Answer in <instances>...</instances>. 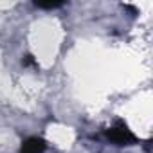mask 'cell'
<instances>
[{"mask_svg": "<svg viewBox=\"0 0 153 153\" xmlns=\"http://www.w3.org/2000/svg\"><path fill=\"white\" fill-rule=\"evenodd\" d=\"M65 2H34V6L36 7H40V9H58V7H61Z\"/></svg>", "mask_w": 153, "mask_h": 153, "instance_id": "cell-3", "label": "cell"}, {"mask_svg": "<svg viewBox=\"0 0 153 153\" xmlns=\"http://www.w3.org/2000/svg\"><path fill=\"white\" fill-rule=\"evenodd\" d=\"M106 139L110 142H114L115 146H131L137 142V137L135 133L128 128V124L124 121H115L114 126H110L106 131H105Z\"/></svg>", "mask_w": 153, "mask_h": 153, "instance_id": "cell-1", "label": "cell"}, {"mask_svg": "<svg viewBox=\"0 0 153 153\" xmlns=\"http://www.w3.org/2000/svg\"><path fill=\"white\" fill-rule=\"evenodd\" d=\"M47 144L42 137H27L22 146H20V153H45Z\"/></svg>", "mask_w": 153, "mask_h": 153, "instance_id": "cell-2", "label": "cell"}, {"mask_svg": "<svg viewBox=\"0 0 153 153\" xmlns=\"http://www.w3.org/2000/svg\"><path fill=\"white\" fill-rule=\"evenodd\" d=\"M33 63H34V59H33V56H31V54H29V56H25V58L22 59V65H25V67H27V65H33Z\"/></svg>", "mask_w": 153, "mask_h": 153, "instance_id": "cell-4", "label": "cell"}]
</instances>
